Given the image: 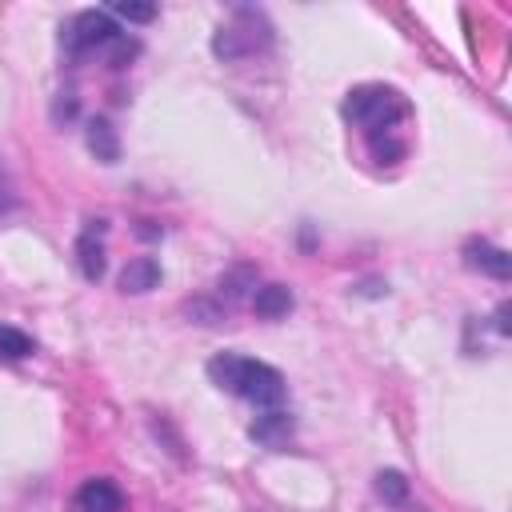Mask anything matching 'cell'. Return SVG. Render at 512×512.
I'll return each mask as SVG.
<instances>
[{
  "mask_svg": "<svg viewBox=\"0 0 512 512\" xmlns=\"http://www.w3.org/2000/svg\"><path fill=\"white\" fill-rule=\"evenodd\" d=\"M208 376L216 388L232 392V396H244L252 400L256 408H280L284 404V376L264 364V360H248V356H236V352H220L208 360Z\"/></svg>",
  "mask_w": 512,
  "mask_h": 512,
  "instance_id": "1",
  "label": "cell"
},
{
  "mask_svg": "<svg viewBox=\"0 0 512 512\" xmlns=\"http://www.w3.org/2000/svg\"><path fill=\"white\" fill-rule=\"evenodd\" d=\"M344 116L356 128H364L368 140H376L396 132V124L408 116V100L388 84H360L344 96Z\"/></svg>",
  "mask_w": 512,
  "mask_h": 512,
  "instance_id": "2",
  "label": "cell"
},
{
  "mask_svg": "<svg viewBox=\"0 0 512 512\" xmlns=\"http://www.w3.org/2000/svg\"><path fill=\"white\" fill-rule=\"evenodd\" d=\"M272 44V20L260 12V8H232V16L216 28L212 36V52L220 60H244V56H256Z\"/></svg>",
  "mask_w": 512,
  "mask_h": 512,
  "instance_id": "3",
  "label": "cell"
},
{
  "mask_svg": "<svg viewBox=\"0 0 512 512\" xmlns=\"http://www.w3.org/2000/svg\"><path fill=\"white\" fill-rule=\"evenodd\" d=\"M116 36H120V28L112 24V16H108V12H96V8L76 12V16L60 28V44H64V52H68V56H80V52L104 48V44H112Z\"/></svg>",
  "mask_w": 512,
  "mask_h": 512,
  "instance_id": "4",
  "label": "cell"
},
{
  "mask_svg": "<svg viewBox=\"0 0 512 512\" xmlns=\"http://www.w3.org/2000/svg\"><path fill=\"white\" fill-rule=\"evenodd\" d=\"M464 264L476 268V272H484V276H492V280H508V272H512V256L504 248L488 244V240L464 244Z\"/></svg>",
  "mask_w": 512,
  "mask_h": 512,
  "instance_id": "5",
  "label": "cell"
},
{
  "mask_svg": "<svg viewBox=\"0 0 512 512\" xmlns=\"http://www.w3.org/2000/svg\"><path fill=\"white\" fill-rule=\"evenodd\" d=\"M120 508H124V496L108 476L84 480L76 492V512H120Z\"/></svg>",
  "mask_w": 512,
  "mask_h": 512,
  "instance_id": "6",
  "label": "cell"
},
{
  "mask_svg": "<svg viewBox=\"0 0 512 512\" xmlns=\"http://www.w3.org/2000/svg\"><path fill=\"white\" fill-rule=\"evenodd\" d=\"M100 232H104V220H88V228L76 240V260H80L84 280H100L104 276V240H100Z\"/></svg>",
  "mask_w": 512,
  "mask_h": 512,
  "instance_id": "7",
  "label": "cell"
},
{
  "mask_svg": "<svg viewBox=\"0 0 512 512\" xmlns=\"http://www.w3.org/2000/svg\"><path fill=\"white\" fill-rule=\"evenodd\" d=\"M252 440L264 444V448H284L288 436H292V416L284 408H264L256 420H252Z\"/></svg>",
  "mask_w": 512,
  "mask_h": 512,
  "instance_id": "8",
  "label": "cell"
},
{
  "mask_svg": "<svg viewBox=\"0 0 512 512\" xmlns=\"http://www.w3.org/2000/svg\"><path fill=\"white\" fill-rule=\"evenodd\" d=\"M156 284H160V264H156L152 256H136V260H128V268L120 272V292L140 296V292H152Z\"/></svg>",
  "mask_w": 512,
  "mask_h": 512,
  "instance_id": "9",
  "label": "cell"
},
{
  "mask_svg": "<svg viewBox=\"0 0 512 512\" xmlns=\"http://www.w3.org/2000/svg\"><path fill=\"white\" fill-rule=\"evenodd\" d=\"M252 308H256V316L276 320V316H284V312L292 308V292H288L284 284H264V288H256Z\"/></svg>",
  "mask_w": 512,
  "mask_h": 512,
  "instance_id": "10",
  "label": "cell"
},
{
  "mask_svg": "<svg viewBox=\"0 0 512 512\" xmlns=\"http://www.w3.org/2000/svg\"><path fill=\"white\" fill-rule=\"evenodd\" d=\"M88 148L96 152V160L112 164V160L120 156V140H116V128H112L108 120H92V124H88Z\"/></svg>",
  "mask_w": 512,
  "mask_h": 512,
  "instance_id": "11",
  "label": "cell"
},
{
  "mask_svg": "<svg viewBox=\"0 0 512 512\" xmlns=\"http://www.w3.org/2000/svg\"><path fill=\"white\" fill-rule=\"evenodd\" d=\"M32 352H36V344H32L28 332H20L12 324H0V360H24Z\"/></svg>",
  "mask_w": 512,
  "mask_h": 512,
  "instance_id": "12",
  "label": "cell"
},
{
  "mask_svg": "<svg viewBox=\"0 0 512 512\" xmlns=\"http://www.w3.org/2000/svg\"><path fill=\"white\" fill-rule=\"evenodd\" d=\"M376 492H380V500H388V504H404V500H408V480L388 468V472L376 476Z\"/></svg>",
  "mask_w": 512,
  "mask_h": 512,
  "instance_id": "13",
  "label": "cell"
},
{
  "mask_svg": "<svg viewBox=\"0 0 512 512\" xmlns=\"http://www.w3.org/2000/svg\"><path fill=\"white\" fill-rule=\"evenodd\" d=\"M112 12H116L120 20H132V24H148V20L156 16V8H152V4H116Z\"/></svg>",
  "mask_w": 512,
  "mask_h": 512,
  "instance_id": "14",
  "label": "cell"
},
{
  "mask_svg": "<svg viewBox=\"0 0 512 512\" xmlns=\"http://www.w3.org/2000/svg\"><path fill=\"white\" fill-rule=\"evenodd\" d=\"M248 280H252V272H248V268H236L232 276H224V280H220V292H228V300H236V296L244 292V284H248Z\"/></svg>",
  "mask_w": 512,
  "mask_h": 512,
  "instance_id": "15",
  "label": "cell"
},
{
  "mask_svg": "<svg viewBox=\"0 0 512 512\" xmlns=\"http://www.w3.org/2000/svg\"><path fill=\"white\" fill-rule=\"evenodd\" d=\"M496 332H500V336H508V304H500V308H496Z\"/></svg>",
  "mask_w": 512,
  "mask_h": 512,
  "instance_id": "16",
  "label": "cell"
}]
</instances>
